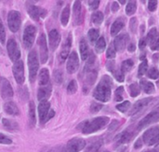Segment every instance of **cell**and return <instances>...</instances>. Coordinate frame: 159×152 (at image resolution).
<instances>
[{
    "mask_svg": "<svg viewBox=\"0 0 159 152\" xmlns=\"http://www.w3.org/2000/svg\"><path fill=\"white\" fill-rule=\"evenodd\" d=\"M79 48H80V53H81L82 60H84V61L87 60L89 58V50L88 43L85 39H81Z\"/></svg>",
    "mask_w": 159,
    "mask_h": 152,
    "instance_id": "4316f807",
    "label": "cell"
},
{
    "mask_svg": "<svg viewBox=\"0 0 159 152\" xmlns=\"http://www.w3.org/2000/svg\"><path fill=\"white\" fill-rule=\"evenodd\" d=\"M102 145V141H98V142L92 144V145L86 150V152H98L100 150Z\"/></svg>",
    "mask_w": 159,
    "mask_h": 152,
    "instance_id": "60d3db41",
    "label": "cell"
},
{
    "mask_svg": "<svg viewBox=\"0 0 159 152\" xmlns=\"http://www.w3.org/2000/svg\"><path fill=\"white\" fill-rule=\"evenodd\" d=\"M78 67H79L78 56H77L75 51H73L70 54V56L68 57V61H67V64H66L67 71L70 74H74L77 71Z\"/></svg>",
    "mask_w": 159,
    "mask_h": 152,
    "instance_id": "5bb4252c",
    "label": "cell"
},
{
    "mask_svg": "<svg viewBox=\"0 0 159 152\" xmlns=\"http://www.w3.org/2000/svg\"><path fill=\"white\" fill-rule=\"evenodd\" d=\"M140 84H141V87H142V89L143 90L144 93H155V85L152 82L146 80V79H142Z\"/></svg>",
    "mask_w": 159,
    "mask_h": 152,
    "instance_id": "83f0119b",
    "label": "cell"
},
{
    "mask_svg": "<svg viewBox=\"0 0 159 152\" xmlns=\"http://www.w3.org/2000/svg\"><path fill=\"white\" fill-rule=\"evenodd\" d=\"M6 41V32H5V28H4V24L0 19V42L2 44H4Z\"/></svg>",
    "mask_w": 159,
    "mask_h": 152,
    "instance_id": "7dc6e473",
    "label": "cell"
},
{
    "mask_svg": "<svg viewBox=\"0 0 159 152\" xmlns=\"http://www.w3.org/2000/svg\"><path fill=\"white\" fill-rule=\"evenodd\" d=\"M84 18V14L82 12V7L80 1H75L74 4V21L75 25H79L82 23Z\"/></svg>",
    "mask_w": 159,
    "mask_h": 152,
    "instance_id": "ffe728a7",
    "label": "cell"
},
{
    "mask_svg": "<svg viewBox=\"0 0 159 152\" xmlns=\"http://www.w3.org/2000/svg\"><path fill=\"white\" fill-rule=\"evenodd\" d=\"M28 67H29V79L31 82H34L39 68L38 57L35 50H32L28 55Z\"/></svg>",
    "mask_w": 159,
    "mask_h": 152,
    "instance_id": "3957f363",
    "label": "cell"
},
{
    "mask_svg": "<svg viewBox=\"0 0 159 152\" xmlns=\"http://www.w3.org/2000/svg\"><path fill=\"white\" fill-rule=\"evenodd\" d=\"M147 68H148V63L146 60H144L141 64H140V67H139V76H143L144 75L146 72H147Z\"/></svg>",
    "mask_w": 159,
    "mask_h": 152,
    "instance_id": "bcb514c9",
    "label": "cell"
},
{
    "mask_svg": "<svg viewBox=\"0 0 159 152\" xmlns=\"http://www.w3.org/2000/svg\"><path fill=\"white\" fill-rule=\"evenodd\" d=\"M159 121V110L153 111L152 113L148 114L143 121H140L139 125H138V130H142L145 127H147L148 125L155 123Z\"/></svg>",
    "mask_w": 159,
    "mask_h": 152,
    "instance_id": "4fadbf2b",
    "label": "cell"
},
{
    "mask_svg": "<svg viewBox=\"0 0 159 152\" xmlns=\"http://www.w3.org/2000/svg\"><path fill=\"white\" fill-rule=\"evenodd\" d=\"M105 40L103 37H100V39H98V41L96 42V46H95V49H96V51L98 53H102L104 50H105Z\"/></svg>",
    "mask_w": 159,
    "mask_h": 152,
    "instance_id": "e575fe53",
    "label": "cell"
},
{
    "mask_svg": "<svg viewBox=\"0 0 159 152\" xmlns=\"http://www.w3.org/2000/svg\"><path fill=\"white\" fill-rule=\"evenodd\" d=\"M129 41V36L127 34H122L120 36H117L114 41V46L116 48V50L123 51L125 48L127 47L128 42Z\"/></svg>",
    "mask_w": 159,
    "mask_h": 152,
    "instance_id": "e0dca14e",
    "label": "cell"
},
{
    "mask_svg": "<svg viewBox=\"0 0 159 152\" xmlns=\"http://www.w3.org/2000/svg\"><path fill=\"white\" fill-rule=\"evenodd\" d=\"M11 143H12L11 139H9L7 135H3V134L0 133V144L9 145V144H11Z\"/></svg>",
    "mask_w": 159,
    "mask_h": 152,
    "instance_id": "681fc988",
    "label": "cell"
},
{
    "mask_svg": "<svg viewBox=\"0 0 159 152\" xmlns=\"http://www.w3.org/2000/svg\"><path fill=\"white\" fill-rule=\"evenodd\" d=\"M116 48L114 46V43L111 44L107 50V52H106V57L108 59H113L116 57Z\"/></svg>",
    "mask_w": 159,
    "mask_h": 152,
    "instance_id": "b9f144b4",
    "label": "cell"
},
{
    "mask_svg": "<svg viewBox=\"0 0 159 152\" xmlns=\"http://www.w3.org/2000/svg\"><path fill=\"white\" fill-rule=\"evenodd\" d=\"M29 121H30L31 126H34V124L36 122L35 108H34V102H30V104H29Z\"/></svg>",
    "mask_w": 159,
    "mask_h": 152,
    "instance_id": "f546056e",
    "label": "cell"
},
{
    "mask_svg": "<svg viewBox=\"0 0 159 152\" xmlns=\"http://www.w3.org/2000/svg\"><path fill=\"white\" fill-rule=\"evenodd\" d=\"M155 101L154 98H144V99H142L140 101H138L137 103H135V105L133 106L131 111H130V115L133 116L135 114H138L140 113L141 111L144 110L145 108H147L153 102Z\"/></svg>",
    "mask_w": 159,
    "mask_h": 152,
    "instance_id": "8fae6325",
    "label": "cell"
},
{
    "mask_svg": "<svg viewBox=\"0 0 159 152\" xmlns=\"http://www.w3.org/2000/svg\"><path fill=\"white\" fill-rule=\"evenodd\" d=\"M147 76L148 78H152V79H157L159 77V72L158 70L155 67L151 68L148 72H147Z\"/></svg>",
    "mask_w": 159,
    "mask_h": 152,
    "instance_id": "f6af8a7d",
    "label": "cell"
},
{
    "mask_svg": "<svg viewBox=\"0 0 159 152\" xmlns=\"http://www.w3.org/2000/svg\"><path fill=\"white\" fill-rule=\"evenodd\" d=\"M13 75L18 84L21 85L24 82V66L22 61H18L13 65Z\"/></svg>",
    "mask_w": 159,
    "mask_h": 152,
    "instance_id": "ba28073f",
    "label": "cell"
},
{
    "mask_svg": "<svg viewBox=\"0 0 159 152\" xmlns=\"http://www.w3.org/2000/svg\"><path fill=\"white\" fill-rule=\"evenodd\" d=\"M146 152H157V150H149V151H146Z\"/></svg>",
    "mask_w": 159,
    "mask_h": 152,
    "instance_id": "e7e4bbea",
    "label": "cell"
},
{
    "mask_svg": "<svg viewBox=\"0 0 159 152\" xmlns=\"http://www.w3.org/2000/svg\"><path fill=\"white\" fill-rule=\"evenodd\" d=\"M120 3H121V4H125V3H126V1H124V0H121V1H120Z\"/></svg>",
    "mask_w": 159,
    "mask_h": 152,
    "instance_id": "be15d7a7",
    "label": "cell"
},
{
    "mask_svg": "<svg viewBox=\"0 0 159 152\" xmlns=\"http://www.w3.org/2000/svg\"><path fill=\"white\" fill-rule=\"evenodd\" d=\"M129 50L130 52H133V51L135 50V46H134L133 44H130V45L129 46Z\"/></svg>",
    "mask_w": 159,
    "mask_h": 152,
    "instance_id": "91938a15",
    "label": "cell"
},
{
    "mask_svg": "<svg viewBox=\"0 0 159 152\" xmlns=\"http://www.w3.org/2000/svg\"><path fill=\"white\" fill-rule=\"evenodd\" d=\"M61 41V35L57 30H51L48 34V43H49V48L51 50H55Z\"/></svg>",
    "mask_w": 159,
    "mask_h": 152,
    "instance_id": "ac0fdd59",
    "label": "cell"
},
{
    "mask_svg": "<svg viewBox=\"0 0 159 152\" xmlns=\"http://www.w3.org/2000/svg\"><path fill=\"white\" fill-rule=\"evenodd\" d=\"M3 122V125L6 129L9 130V131H16L18 130V124L17 122L11 121V120H7V119H4L2 121Z\"/></svg>",
    "mask_w": 159,
    "mask_h": 152,
    "instance_id": "1f68e13d",
    "label": "cell"
},
{
    "mask_svg": "<svg viewBox=\"0 0 159 152\" xmlns=\"http://www.w3.org/2000/svg\"><path fill=\"white\" fill-rule=\"evenodd\" d=\"M49 82V73L47 68H43L39 73V85L40 86H47Z\"/></svg>",
    "mask_w": 159,
    "mask_h": 152,
    "instance_id": "484cf974",
    "label": "cell"
},
{
    "mask_svg": "<svg viewBox=\"0 0 159 152\" xmlns=\"http://www.w3.org/2000/svg\"><path fill=\"white\" fill-rule=\"evenodd\" d=\"M49 107H50V105L47 100L41 101L39 106H38V114H39V120H40L41 124L46 122L48 120V112H49Z\"/></svg>",
    "mask_w": 159,
    "mask_h": 152,
    "instance_id": "2e32d148",
    "label": "cell"
},
{
    "mask_svg": "<svg viewBox=\"0 0 159 152\" xmlns=\"http://www.w3.org/2000/svg\"><path fill=\"white\" fill-rule=\"evenodd\" d=\"M157 7V1H149L148 2V8L150 11H155Z\"/></svg>",
    "mask_w": 159,
    "mask_h": 152,
    "instance_id": "f5cc1de1",
    "label": "cell"
},
{
    "mask_svg": "<svg viewBox=\"0 0 159 152\" xmlns=\"http://www.w3.org/2000/svg\"><path fill=\"white\" fill-rule=\"evenodd\" d=\"M133 137V133L130 131H125L122 134H120L117 137V141L120 144H124V143H128L129 142Z\"/></svg>",
    "mask_w": 159,
    "mask_h": 152,
    "instance_id": "f1b7e54d",
    "label": "cell"
},
{
    "mask_svg": "<svg viewBox=\"0 0 159 152\" xmlns=\"http://www.w3.org/2000/svg\"><path fill=\"white\" fill-rule=\"evenodd\" d=\"M27 11L28 14L31 16V18L34 21H39L40 18H44L47 15L46 9L34 5H29L27 7Z\"/></svg>",
    "mask_w": 159,
    "mask_h": 152,
    "instance_id": "7c38bea8",
    "label": "cell"
},
{
    "mask_svg": "<svg viewBox=\"0 0 159 152\" xmlns=\"http://www.w3.org/2000/svg\"><path fill=\"white\" fill-rule=\"evenodd\" d=\"M137 24H138V21H137V19L135 18H132L129 21V27H130V30L132 33H136V30H137Z\"/></svg>",
    "mask_w": 159,
    "mask_h": 152,
    "instance_id": "816d5d0a",
    "label": "cell"
},
{
    "mask_svg": "<svg viewBox=\"0 0 159 152\" xmlns=\"http://www.w3.org/2000/svg\"><path fill=\"white\" fill-rule=\"evenodd\" d=\"M141 147H142L141 140H138V142H136V144H135V149H140Z\"/></svg>",
    "mask_w": 159,
    "mask_h": 152,
    "instance_id": "94428289",
    "label": "cell"
},
{
    "mask_svg": "<svg viewBox=\"0 0 159 152\" xmlns=\"http://www.w3.org/2000/svg\"><path fill=\"white\" fill-rule=\"evenodd\" d=\"M20 14L16 10H12L7 15V24L11 32L15 33L20 26Z\"/></svg>",
    "mask_w": 159,
    "mask_h": 152,
    "instance_id": "5b68a950",
    "label": "cell"
},
{
    "mask_svg": "<svg viewBox=\"0 0 159 152\" xmlns=\"http://www.w3.org/2000/svg\"><path fill=\"white\" fill-rule=\"evenodd\" d=\"M106 152H107V151H106Z\"/></svg>",
    "mask_w": 159,
    "mask_h": 152,
    "instance_id": "03108f58",
    "label": "cell"
},
{
    "mask_svg": "<svg viewBox=\"0 0 159 152\" xmlns=\"http://www.w3.org/2000/svg\"><path fill=\"white\" fill-rule=\"evenodd\" d=\"M118 9H119V5H118V3H117V2H114L113 5H112V11L116 12V11H117Z\"/></svg>",
    "mask_w": 159,
    "mask_h": 152,
    "instance_id": "6f0895ef",
    "label": "cell"
},
{
    "mask_svg": "<svg viewBox=\"0 0 159 152\" xmlns=\"http://www.w3.org/2000/svg\"><path fill=\"white\" fill-rule=\"evenodd\" d=\"M71 45H72V36L69 35L67 39L65 40L63 46H62V49H61V51L60 53V56H59V60H60V63H63L67 57H69V51H70V48H71Z\"/></svg>",
    "mask_w": 159,
    "mask_h": 152,
    "instance_id": "44dd1931",
    "label": "cell"
},
{
    "mask_svg": "<svg viewBox=\"0 0 159 152\" xmlns=\"http://www.w3.org/2000/svg\"><path fill=\"white\" fill-rule=\"evenodd\" d=\"M69 17H70V7L66 6L64 7V9L62 10L61 15V24L63 26L67 25V23L69 21Z\"/></svg>",
    "mask_w": 159,
    "mask_h": 152,
    "instance_id": "4dcf8cb0",
    "label": "cell"
},
{
    "mask_svg": "<svg viewBox=\"0 0 159 152\" xmlns=\"http://www.w3.org/2000/svg\"><path fill=\"white\" fill-rule=\"evenodd\" d=\"M92 21L96 24V25H100L102 21H103V14L101 12V11H97V12H94L92 14Z\"/></svg>",
    "mask_w": 159,
    "mask_h": 152,
    "instance_id": "d6a6232c",
    "label": "cell"
},
{
    "mask_svg": "<svg viewBox=\"0 0 159 152\" xmlns=\"http://www.w3.org/2000/svg\"><path fill=\"white\" fill-rule=\"evenodd\" d=\"M36 28L34 25H28L23 32V44L26 49H31L34 42Z\"/></svg>",
    "mask_w": 159,
    "mask_h": 152,
    "instance_id": "8992f818",
    "label": "cell"
},
{
    "mask_svg": "<svg viewBox=\"0 0 159 152\" xmlns=\"http://www.w3.org/2000/svg\"><path fill=\"white\" fill-rule=\"evenodd\" d=\"M89 3L91 9H97L100 5V1H89Z\"/></svg>",
    "mask_w": 159,
    "mask_h": 152,
    "instance_id": "db71d44e",
    "label": "cell"
},
{
    "mask_svg": "<svg viewBox=\"0 0 159 152\" xmlns=\"http://www.w3.org/2000/svg\"><path fill=\"white\" fill-rule=\"evenodd\" d=\"M137 9V5H136V2L135 1H130L128 3L127 5V7H126V12L127 14L129 16V15H133L135 13Z\"/></svg>",
    "mask_w": 159,
    "mask_h": 152,
    "instance_id": "d590c367",
    "label": "cell"
},
{
    "mask_svg": "<svg viewBox=\"0 0 159 152\" xmlns=\"http://www.w3.org/2000/svg\"><path fill=\"white\" fill-rule=\"evenodd\" d=\"M54 114H55V113H54V111H53V110H51V111L49 112L48 116V120H47V121H48L49 119H51V118H52V117L54 116Z\"/></svg>",
    "mask_w": 159,
    "mask_h": 152,
    "instance_id": "6125c7cd",
    "label": "cell"
},
{
    "mask_svg": "<svg viewBox=\"0 0 159 152\" xmlns=\"http://www.w3.org/2000/svg\"><path fill=\"white\" fill-rule=\"evenodd\" d=\"M89 38L90 42H96L99 38V31L97 29H90L89 31Z\"/></svg>",
    "mask_w": 159,
    "mask_h": 152,
    "instance_id": "f35d334b",
    "label": "cell"
},
{
    "mask_svg": "<svg viewBox=\"0 0 159 152\" xmlns=\"http://www.w3.org/2000/svg\"><path fill=\"white\" fill-rule=\"evenodd\" d=\"M157 29L156 28H153L152 30H150V32L148 33L147 35V38H146V41L149 43V44H153L155 41H156V37H157Z\"/></svg>",
    "mask_w": 159,
    "mask_h": 152,
    "instance_id": "74e56055",
    "label": "cell"
},
{
    "mask_svg": "<svg viewBox=\"0 0 159 152\" xmlns=\"http://www.w3.org/2000/svg\"><path fill=\"white\" fill-rule=\"evenodd\" d=\"M123 92L124 88L123 87H118L115 93V99L116 102H121L123 100Z\"/></svg>",
    "mask_w": 159,
    "mask_h": 152,
    "instance_id": "ee69618b",
    "label": "cell"
},
{
    "mask_svg": "<svg viewBox=\"0 0 159 152\" xmlns=\"http://www.w3.org/2000/svg\"><path fill=\"white\" fill-rule=\"evenodd\" d=\"M7 52H8V56L10 58V60L12 62H18L20 57V49H19V46L17 44V42L15 41V39L13 38H10L8 41H7Z\"/></svg>",
    "mask_w": 159,
    "mask_h": 152,
    "instance_id": "52a82bcc",
    "label": "cell"
},
{
    "mask_svg": "<svg viewBox=\"0 0 159 152\" xmlns=\"http://www.w3.org/2000/svg\"><path fill=\"white\" fill-rule=\"evenodd\" d=\"M143 141L147 146H153L159 142V128L153 127L147 130L143 135Z\"/></svg>",
    "mask_w": 159,
    "mask_h": 152,
    "instance_id": "277c9868",
    "label": "cell"
},
{
    "mask_svg": "<svg viewBox=\"0 0 159 152\" xmlns=\"http://www.w3.org/2000/svg\"><path fill=\"white\" fill-rule=\"evenodd\" d=\"M50 93H51V86H50V85L43 86V87H41V88L38 90L37 98H38V100H39L40 102H41V101H44V100H47V99L50 96Z\"/></svg>",
    "mask_w": 159,
    "mask_h": 152,
    "instance_id": "603a6c76",
    "label": "cell"
},
{
    "mask_svg": "<svg viewBox=\"0 0 159 152\" xmlns=\"http://www.w3.org/2000/svg\"><path fill=\"white\" fill-rule=\"evenodd\" d=\"M124 25H125V22H124L123 19H117L112 24V27H111V35L112 36H116L122 30V28L124 27Z\"/></svg>",
    "mask_w": 159,
    "mask_h": 152,
    "instance_id": "cb8c5ba5",
    "label": "cell"
},
{
    "mask_svg": "<svg viewBox=\"0 0 159 152\" xmlns=\"http://www.w3.org/2000/svg\"><path fill=\"white\" fill-rule=\"evenodd\" d=\"M53 77H54V80L57 82V83H61L62 82V74H61V71H58V70H56V71H54V73H53Z\"/></svg>",
    "mask_w": 159,
    "mask_h": 152,
    "instance_id": "c3c4849f",
    "label": "cell"
},
{
    "mask_svg": "<svg viewBox=\"0 0 159 152\" xmlns=\"http://www.w3.org/2000/svg\"><path fill=\"white\" fill-rule=\"evenodd\" d=\"M87 72V71H86ZM87 77L85 79V84H84V91L87 93L89 88L94 84L96 78H97V71L95 69H89L87 72Z\"/></svg>",
    "mask_w": 159,
    "mask_h": 152,
    "instance_id": "7402d4cb",
    "label": "cell"
},
{
    "mask_svg": "<svg viewBox=\"0 0 159 152\" xmlns=\"http://www.w3.org/2000/svg\"><path fill=\"white\" fill-rule=\"evenodd\" d=\"M129 93H130V95L132 97H136L140 94L141 93V89L139 87V85L137 83H133L129 86Z\"/></svg>",
    "mask_w": 159,
    "mask_h": 152,
    "instance_id": "8d00e7d4",
    "label": "cell"
},
{
    "mask_svg": "<svg viewBox=\"0 0 159 152\" xmlns=\"http://www.w3.org/2000/svg\"><path fill=\"white\" fill-rule=\"evenodd\" d=\"M76 91H77V83L75 80H72L67 87V92L70 94H74Z\"/></svg>",
    "mask_w": 159,
    "mask_h": 152,
    "instance_id": "7bdbcfd3",
    "label": "cell"
},
{
    "mask_svg": "<svg viewBox=\"0 0 159 152\" xmlns=\"http://www.w3.org/2000/svg\"><path fill=\"white\" fill-rule=\"evenodd\" d=\"M112 80L108 76H103L101 82L93 92V96L100 102H108L111 97Z\"/></svg>",
    "mask_w": 159,
    "mask_h": 152,
    "instance_id": "6da1fadb",
    "label": "cell"
},
{
    "mask_svg": "<svg viewBox=\"0 0 159 152\" xmlns=\"http://www.w3.org/2000/svg\"><path fill=\"white\" fill-rule=\"evenodd\" d=\"M0 92H1V96L3 99L7 100L10 99L13 96V90L8 82L7 79L2 78H0Z\"/></svg>",
    "mask_w": 159,
    "mask_h": 152,
    "instance_id": "30bf717a",
    "label": "cell"
},
{
    "mask_svg": "<svg viewBox=\"0 0 159 152\" xmlns=\"http://www.w3.org/2000/svg\"><path fill=\"white\" fill-rule=\"evenodd\" d=\"M86 147L85 140L81 138H74L67 144V152H80Z\"/></svg>",
    "mask_w": 159,
    "mask_h": 152,
    "instance_id": "9a60e30c",
    "label": "cell"
},
{
    "mask_svg": "<svg viewBox=\"0 0 159 152\" xmlns=\"http://www.w3.org/2000/svg\"><path fill=\"white\" fill-rule=\"evenodd\" d=\"M38 46H39V51H40V61L42 64L47 63L48 58V46H47V40L45 34H41L38 38Z\"/></svg>",
    "mask_w": 159,
    "mask_h": 152,
    "instance_id": "9c48e42d",
    "label": "cell"
},
{
    "mask_svg": "<svg viewBox=\"0 0 159 152\" xmlns=\"http://www.w3.org/2000/svg\"><path fill=\"white\" fill-rule=\"evenodd\" d=\"M133 64H134V63H133L132 60H126V61H124L122 63V64H121V71L123 73L129 72L133 67Z\"/></svg>",
    "mask_w": 159,
    "mask_h": 152,
    "instance_id": "836d02e7",
    "label": "cell"
},
{
    "mask_svg": "<svg viewBox=\"0 0 159 152\" xmlns=\"http://www.w3.org/2000/svg\"><path fill=\"white\" fill-rule=\"evenodd\" d=\"M152 50H159V38H157L152 45H151Z\"/></svg>",
    "mask_w": 159,
    "mask_h": 152,
    "instance_id": "11a10c76",
    "label": "cell"
},
{
    "mask_svg": "<svg viewBox=\"0 0 159 152\" xmlns=\"http://www.w3.org/2000/svg\"><path fill=\"white\" fill-rule=\"evenodd\" d=\"M145 46H146V40L145 39H141L140 40V42H139V47H140V49L141 50H143L144 48H145Z\"/></svg>",
    "mask_w": 159,
    "mask_h": 152,
    "instance_id": "9f6ffc18",
    "label": "cell"
},
{
    "mask_svg": "<svg viewBox=\"0 0 159 152\" xmlns=\"http://www.w3.org/2000/svg\"><path fill=\"white\" fill-rule=\"evenodd\" d=\"M4 109H5V112L6 113H7L9 115H12V116H16V115L19 114L18 107L13 102H7V103H6L4 105Z\"/></svg>",
    "mask_w": 159,
    "mask_h": 152,
    "instance_id": "d4e9b609",
    "label": "cell"
},
{
    "mask_svg": "<svg viewBox=\"0 0 159 152\" xmlns=\"http://www.w3.org/2000/svg\"><path fill=\"white\" fill-rule=\"evenodd\" d=\"M129 107H130V103L129 101H125L122 104L117 105L116 106V109H118L120 112H123L124 113V112H127L129 110Z\"/></svg>",
    "mask_w": 159,
    "mask_h": 152,
    "instance_id": "ab89813d",
    "label": "cell"
},
{
    "mask_svg": "<svg viewBox=\"0 0 159 152\" xmlns=\"http://www.w3.org/2000/svg\"><path fill=\"white\" fill-rule=\"evenodd\" d=\"M106 67H107V69H108L110 72H112V74H113V75L115 76V78L117 79V81H119V82H123V81H124V79H125L124 73H123L120 69L116 68V63H115V62H113V61L107 62Z\"/></svg>",
    "mask_w": 159,
    "mask_h": 152,
    "instance_id": "d6986e66",
    "label": "cell"
},
{
    "mask_svg": "<svg viewBox=\"0 0 159 152\" xmlns=\"http://www.w3.org/2000/svg\"><path fill=\"white\" fill-rule=\"evenodd\" d=\"M102 106L101 104L95 102V103H92V105L90 107V110H91L92 113H97L102 109Z\"/></svg>",
    "mask_w": 159,
    "mask_h": 152,
    "instance_id": "f907efd6",
    "label": "cell"
},
{
    "mask_svg": "<svg viewBox=\"0 0 159 152\" xmlns=\"http://www.w3.org/2000/svg\"><path fill=\"white\" fill-rule=\"evenodd\" d=\"M108 122H109V119L107 117H99L91 121H86L85 123H82L81 129H82L83 134L89 135V134L96 133L103 129L104 127L107 126Z\"/></svg>",
    "mask_w": 159,
    "mask_h": 152,
    "instance_id": "7a4b0ae2",
    "label": "cell"
},
{
    "mask_svg": "<svg viewBox=\"0 0 159 152\" xmlns=\"http://www.w3.org/2000/svg\"><path fill=\"white\" fill-rule=\"evenodd\" d=\"M118 124H119V121H114L112 122V125H111L110 129H111V130H113L114 128L116 129V128L118 126Z\"/></svg>",
    "mask_w": 159,
    "mask_h": 152,
    "instance_id": "680465c9",
    "label": "cell"
}]
</instances>
